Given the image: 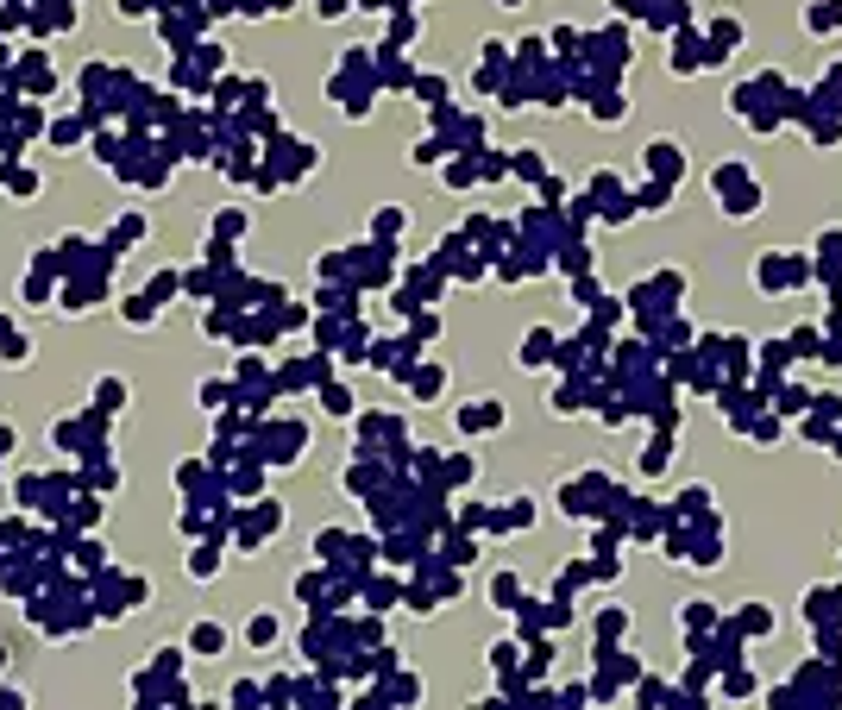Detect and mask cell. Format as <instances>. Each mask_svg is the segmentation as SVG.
<instances>
[{"mask_svg": "<svg viewBox=\"0 0 842 710\" xmlns=\"http://www.w3.org/2000/svg\"><path fill=\"white\" fill-rule=\"evenodd\" d=\"M711 189H717V201H723V215H729V221H748L754 207H760V183L748 176V164H742V158H723V164L711 170Z\"/></svg>", "mask_w": 842, "mask_h": 710, "instance_id": "obj_1", "label": "cell"}, {"mask_svg": "<svg viewBox=\"0 0 842 710\" xmlns=\"http://www.w3.org/2000/svg\"><path fill=\"white\" fill-rule=\"evenodd\" d=\"M754 283H760V290H792V283H805V270L792 264V252H760Z\"/></svg>", "mask_w": 842, "mask_h": 710, "instance_id": "obj_2", "label": "cell"}, {"mask_svg": "<svg viewBox=\"0 0 842 710\" xmlns=\"http://www.w3.org/2000/svg\"><path fill=\"white\" fill-rule=\"evenodd\" d=\"M648 170H654V183H679L685 176V145L679 138H654L648 145Z\"/></svg>", "mask_w": 842, "mask_h": 710, "instance_id": "obj_3", "label": "cell"}, {"mask_svg": "<svg viewBox=\"0 0 842 710\" xmlns=\"http://www.w3.org/2000/svg\"><path fill=\"white\" fill-rule=\"evenodd\" d=\"M805 26H811V32H842V0H811Z\"/></svg>", "mask_w": 842, "mask_h": 710, "instance_id": "obj_4", "label": "cell"}, {"mask_svg": "<svg viewBox=\"0 0 842 710\" xmlns=\"http://www.w3.org/2000/svg\"><path fill=\"white\" fill-rule=\"evenodd\" d=\"M736 44H742V26H736V20H717V26H711V63H723V51H736Z\"/></svg>", "mask_w": 842, "mask_h": 710, "instance_id": "obj_5", "label": "cell"}, {"mask_svg": "<svg viewBox=\"0 0 842 710\" xmlns=\"http://www.w3.org/2000/svg\"><path fill=\"white\" fill-rule=\"evenodd\" d=\"M736 628H742V635H767V628H774V616H767V604H742Z\"/></svg>", "mask_w": 842, "mask_h": 710, "instance_id": "obj_6", "label": "cell"}, {"mask_svg": "<svg viewBox=\"0 0 842 710\" xmlns=\"http://www.w3.org/2000/svg\"><path fill=\"white\" fill-rule=\"evenodd\" d=\"M705 510H711V490H705V484H691V490L679 496V516H691V522H705Z\"/></svg>", "mask_w": 842, "mask_h": 710, "instance_id": "obj_7", "label": "cell"}, {"mask_svg": "<svg viewBox=\"0 0 842 710\" xmlns=\"http://www.w3.org/2000/svg\"><path fill=\"white\" fill-rule=\"evenodd\" d=\"M459 421H465V428H497V421H503V402H478V409H465Z\"/></svg>", "mask_w": 842, "mask_h": 710, "instance_id": "obj_8", "label": "cell"}, {"mask_svg": "<svg viewBox=\"0 0 842 710\" xmlns=\"http://www.w3.org/2000/svg\"><path fill=\"white\" fill-rule=\"evenodd\" d=\"M717 622V604H705V597H698V604H685V628L698 635V628H711Z\"/></svg>", "mask_w": 842, "mask_h": 710, "instance_id": "obj_9", "label": "cell"}, {"mask_svg": "<svg viewBox=\"0 0 842 710\" xmlns=\"http://www.w3.org/2000/svg\"><path fill=\"white\" fill-rule=\"evenodd\" d=\"M792 352H805V359H817V352H823V333H817V327H799V333H792Z\"/></svg>", "mask_w": 842, "mask_h": 710, "instance_id": "obj_10", "label": "cell"}, {"mask_svg": "<svg viewBox=\"0 0 842 710\" xmlns=\"http://www.w3.org/2000/svg\"><path fill=\"white\" fill-rule=\"evenodd\" d=\"M723 691H729V698H748V691H754V673H742V660H736V673L723 679Z\"/></svg>", "mask_w": 842, "mask_h": 710, "instance_id": "obj_11", "label": "cell"}, {"mask_svg": "<svg viewBox=\"0 0 842 710\" xmlns=\"http://www.w3.org/2000/svg\"><path fill=\"white\" fill-rule=\"evenodd\" d=\"M252 642H258V648H264V642H277V622H270V616H258V622H252Z\"/></svg>", "mask_w": 842, "mask_h": 710, "instance_id": "obj_12", "label": "cell"}]
</instances>
